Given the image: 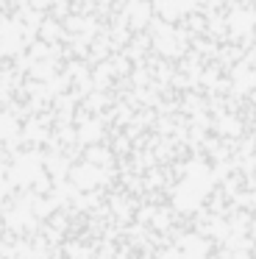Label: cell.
I'll list each match as a JSON object with an SVG mask.
<instances>
[{
    "instance_id": "obj_1",
    "label": "cell",
    "mask_w": 256,
    "mask_h": 259,
    "mask_svg": "<svg viewBox=\"0 0 256 259\" xmlns=\"http://www.w3.org/2000/svg\"><path fill=\"white\" fill-rule=\"evenodd\" d=\"M209 12L226 56L256 90V0H209Z\"/></svg>"
}]
</instances>
